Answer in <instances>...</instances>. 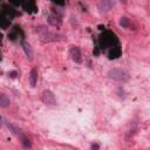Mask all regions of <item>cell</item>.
Listing matches in <instances>:
<instances>
[{
    "instance_id": "9c48e42d",
    "label": "cell",
    "mask_w": 150,
    "mask_h": 150,
    "mask_svg": "<svg viewBox=\"0 0 150 150\" xmlns=\"http://www.w3.org/2000/svg\"><path fill=\"white\" fill-rule=\"evenodd\" d=\"M48 22L51 25H53V26H60V24H61V21L59 20V18H56L54 15H51L48 18Z\"/></svg>"
},
{
    "instance_id": "8fae6325",
    "label": "cell",
    "mask_w": 150,
    "mask_h": 150,
    "mask_svg": "<svg viewBox=\"0 0 150 150\" xmlns=\"http://www.w3.org/2000/svg\"><path fill=\"white\" fill-rule=\"evenodd\" d=\"M22 144H24L25 148H31V147H32L31 142H29V139H27V138H25V137H22Z\"/></svg>"
},
{
    "instance_id": "7c38bea8",
    "label": "cell",
    "mask_w": 150,
    "mask_h": 150,
    "mask_svg": "<svg viewBox=\"0 0 150 150\" xmlns=\"http://www.w3.org/2000/svg\"><path fill=\"white\" fill-rule=\"evenodd\" d=\"M92 149H98V145L97 144H93L92 145Z\"/></svg>"
},
{
    "instance_id": "30bf717a",
    "label": "cell",
    "mask_w": 150,
    "mask_h": 150,
    "mask_svg": "<svg viewBox=\"0 0 150 150\" xmlns=\"http://www.w3.org/2000/svg\"><path fill=\"white\" fill-rule=\"evenodd\" d=\"M129 25H130V21H129L128 18L123 17V18L120 19V26H122V27H124V28H128Z\"/></svg>"
},
{
    "instance_id": "52a82bcc",
    "label": "cell",
    "mask_w": 150,
    "mask_h": 150,
    "mask_svg": "<svg viewBox=\"0 0 150 150\" xmlns=\"http://www.w3.org/2000/svg\"><path fill=\"white\" fill-rule=\"evenodd\" d=\"M22 48H24L25 54L27 55V57H28L29 60H32V59H33V49H32L31 45L27 44V42H22Z\"/></svg>"
},
{
    "instance_id": "7a4b0ae2",
    "label": "cell",
    "mask_w": 150,
    "mask_h": 150,
    "mask_svg": "<svg viewBox=\"0 0 150 150\" xmlns=\"http://www.w3.org/2000/svg\"><path fill=\"white\" fill-rule=\"evenodd\" d=\"M41 100L42 102L47 106H52V107H55L56 106V100H55V96L54 94L51 92V91H44L42 92V95H41Z\"/></svg>"
},
{
    "instance_id": "3957f363",
    "label": "cell",
    "mask_w": 150,
    "mask_h": 150,
    "mask_svg": "<svg viewBox=\"0 0 150 150\" xmlns=\"http://www.w3.org/2000/svg\"><path fill=\"white\" fill-rule=\"evenodd\" d=\"M38 32L40 33V36H41V39L45 40V41H53V40H56L57 39V35L55 33H52V32L47 31V29L44 28V27H39Z\"/></svg>"
},
{
    "instance_id": "4fadbf2b",
    "label": "cell",
    "mask_w": 150,
    "mask_h": 150,
    "mask_svg": "<svg viewBox=\"0 0 150 150\" xmlns=\"http://www.w3.org/2000/svg\"><path fill=\"white\" fill-rule=\"evenodd\" d=\"M120 1H122V3H127V0H120Z\"/></svg>"
},
{
    "instance_id": "5bb4252c",
    "label": "cell",
    "mask_w": 150,
    "mask_h": 150,
    "mask_svg": "<svg viewBox=\"0 0 150 150\" xmlns=\"http://www.w3.org/2000/svg\"><path fill=\"white\" fill-rule=\"evenodd\" d=\"M0 128H1V122H0Z\"/></svg>"
},
{
    "instance_id": "6da1fadb",
    "label": "cell",
    "mask_w": 150,
    "mask_h": 150,
    "mask_svg": "<svg viewBox=\"0 0 150 150\" xmlns=\"http://www.w3.org/2000/svg\"><path fill=\"white\" fill-rule=\"evenodd\" d=\"M108 77L115 80V81L124 82L129 79V75L124 71H122V69H112V71L108 72Z\"/></svg>"
},
{
    "instance_id": "277c9868",
    "label": "cell",
    "mask_w": 150,
    "mask_h": 150,
    "mask_svg": "<svg viewBox=\"0 0 150 150\" xmlns=\"http://www.w3.org/2000/svg\"><path fill=\"white\" fill-rule=\"evenodd\" d=\"M69 55H71L72 60L76 63H81L82 59H81V52H80V49L75 46H73L71 49H69Z\"/></svg>"
},
{
    "instance_id": "8992f818",
    "label": "cell",
    "mask_w": 150,
    "mask_h": 150,
    "mask_svg": "<svg viewBox=\"0 0 150 150\" xmlns=\"http://www.w3.org/2000/svg\"><path fill=\"white\" fill-rule=\"evenodd\" d=\"M9 104H11V100H9L5 94L0 93V107L7 108V107H9Z\"/></svg>"
},
{
    "instance_id": "5b68a950",
    "label": "cell",
    "mask_w": 150,
    "mask_h": 150,
    "mask_svg": "<svg viewBox=\"0 0 150 150\" xmlns=\"http://www.w3.org/2000/svg\"><path fill=\"white\" fill-rule=\"evenodd\" d=\"M28 80H29V85H31V87L34 88L36 86V82H38V71L36 69H32L31 71L29 76H28Z\"/></svg>"
},
{
    "instance_id": "ba28073f",
    "label": "cell",
    "mask_w": 150,
    "mask_h": 150,
    "mask_svg": "<svg viewBox=\"0 0 150 150\" xmlns=\"http://www.w3.org/2000/svg\"><path fill=\"white\" fill-rule=\"evenodd\" d=\"M7 127H8L9 129H11V130H12V133H13L14 135H17L18 137H21V138H22V133L20 131L18 128H15L13 124H9V123H7Z\"/></svg>"
}]
</instances>
